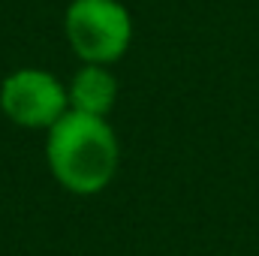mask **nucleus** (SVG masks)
I'll return each instance as SVG.
<instances>
[{"mask_svg":"<svg viewBox=\"0 0 259 256\" xmlns=\"http://www.w3.org/2000/svg\"><path fill=\"white\" fill-rule=\"evenodd\" d=\"M66 39L84 64H115L133 39V21L121 0H72L64 18Z\"/></svg>","mask_w":259,"mask_h":256,"instance_id":"obj_2","label":"nucleus"},{"mask_svg":"<svg viewBox=\"0 0 259 256\" xmlns=\"http://www.w3.org/2000/svg\"><path fill=\"white\" fill-rule=\"evenodd\" d=\"M46 157L61 187L78 196H94L106 190L118 175L121 145L106 118L69 109L49 130Z\"/></svg>","mask_w":259,"mask_h":256,"instance_id":"obj_1","label":"nucleus"},{"mask_svg":"<svg viewBox=\"0 0 259 256\" xmlns=\"http://www.w3.org/2000/svg\"><path fill=\"white\" fill-rule=\"evenodd\" d=\"M69 109L106 118L118 103V78L103 64H84L69 81Z\"/></svg>","mask_w":259,"mask_h":256,"instance_id":"obj_4","label":"nucleus"},{"mask_svg":"<svg viewBox=\"0 0 259 256\" xmlns=\"http://www.w3.org/2000/svg\"><path fill=\"white\" fill-rule=\"evenodd\" d=\"M3 115L27 130H52L69 112V91L46 69H15L0 84Z\"/></svg>","mask_w":259,"mask_h":256,"instance_id":"obj_3","label":"nucleus"}]
</instances>
